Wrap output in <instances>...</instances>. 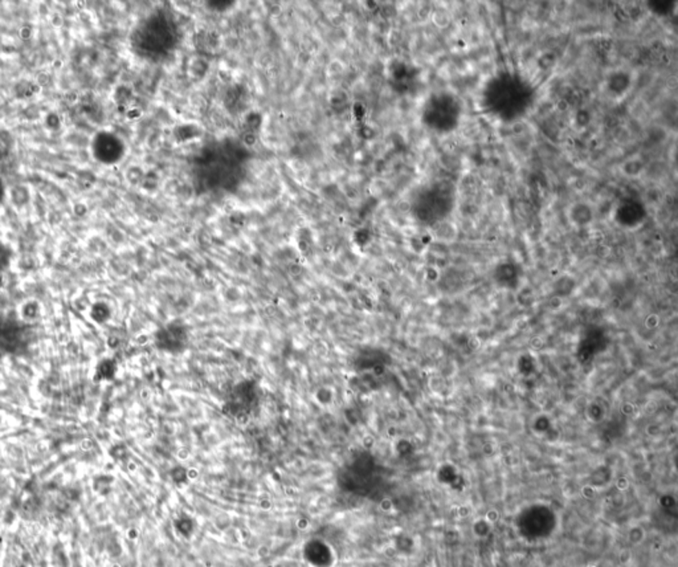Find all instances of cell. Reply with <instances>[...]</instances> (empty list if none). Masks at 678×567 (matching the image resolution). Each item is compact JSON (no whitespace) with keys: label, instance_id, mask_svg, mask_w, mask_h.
Wrapping results in <instances>:
<instances>
[{"label":"cell","instance_id":"obj_1","mask_svg":"<svg viewBox=\"0 0 678 567\" xmlns=\"http://www.w3.org/2000/svg\"><path fill=\"white\" fill-rule=\"evenodd\" d=\"M24 334L20 325L6 324L0 327V347L7 351H15L24 342Z\"/></svg>","mask_w":678,"mask_h":567}]
</instances>
